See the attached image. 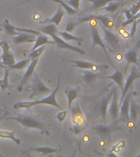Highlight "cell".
Returning a JSON list of instances; mask_svg holds the SVG:
<instances>
[{
  "label": "cell",
  "mask_w": 140,
  "mask_h": 157,
  "mask_svg": "<svg viewBox=\"0 0 140 157\" xmlns=\"http://www.w3.org/2000/svg\"><path fill=\"white\" fill-rule=\"evenodd\" d=\"M119 104H118V97H117V91L115 88L114 92H113L112 98L110 101V107H109V114L112 118L114 121L118 120L119 118Z\"/></svg>",
  "instance_id": "cell-12"
},
{
  "label": "cell",
  "mask_w": 140,
  "mask_h": 157,
  "mask_svg": "<svg viewBox=\"0 0 140 157\" xmlns=\"http://www.w3.org/2000/svg\"><path fill=\"white\" fill-rule=\"evenodd\" d=\"M4 77L2 79V83L0 84V88L2 91H4L5 89H7L9 86V83H8V77H9L10 74V69L7 67V66H5L4 67Z\"/></svg>",
  "instance_id": "cell-30"
},
{
  "label": "cell",
  "mask_w": 140,
  "mask_h": 157,
  "mask_svg": "<svg viewBox=\"0 0 140 157\" xmlns=\"http://www.w3.org/2000/svg\"><path fill=\"white\" fill-rule=\"evenodd\" d=\"M130 93H127L125 98L122 101V105L120 104L119 109V117L122 119L124 121H128L130 120Z\"/></svg>",
  "instance_id": "cell-10"
},
{
  "label": "cell",
  "mask_w": 140,
  "mask_h": 157,
  "mask_svg": "<svg viewBox=\"0 0 140 157\" xmlns=\"http://www.w3.org/2000/svg\"><path fill=\"white\" fill-rule=\"evenodd\" d=\"M123 12H124V13L125 14V16H126V21L122 22V26L125 27V26H127L128 25H130L132 23L133 17H134V16H133L132 13L130 12V10H125Z\"/></svg>",
  "instance_id": "cell-35"
},
{
  "label": "cell",
  "mask_w": 140,
  "mask_h": 157,
  "mask_svg": "<svg viewBox=\"0 0 140 157\" xmlns=\"http://www.w3.org/2000/svg\"><path fill=\"white\" fill-rule=\"evenodd\" d=\"M64 14H65V12L62 9V7L59 6V7L57 8V11H56L53 17H52L49 19L45 20L42 23L43 24H51V23H52V24L56 25V26H59V25H60L61 20H62V17H64Z\"/></svg>",
  "instance_id": "cell-17"
},
{
  "label": "cell",
  "mask_w": 140,
  "mask_h": 157,
  "mask_svg": "<svg viewBox=\"0 0 140 157\" xmlns=\"http://www.w3.org/2000/svg\"><path fill=\"white\" fill-rule=\"evenodd\" d=\"M3 29H4L5 32H6V34L10 35V36H17L20 33L15 29V26L12 25L10 24L9 21H7V20H5L4 23H3Z\"/></svg>",
  "instance_id": "cell-28"
},
{
  "label": "cell",
  "mask_w": 140,
  "mask_h": 157,
  "mask_svg": "<svg viewBox=\"0 0 140 157\" xmlns=\"http://www.w3.org/2000/svg\"><path fill=\"white\" fill-rule=\"evenodd\" d=\"M134 21H136V23H137V25H138V23H140V17H138L137 20H134Z\"/></svg>",
  "instance_id": "cell-44"
},
{
  "label": "cell",
  "mask_w": 140,
  "mask_h": 157,
  "mask_svg": "<svg viewBox=\"0 0 140 157\" xmlns=\"http://www.w3.org/2000/svg\"><path fill=\"white\" fill-rule=\"evenodd\" d=\"M0 137L1 138H7V139L12 140L17 145L21 144V140L15 137V131H3L0 130Z\"/></svg>",
  "instance_id": "cell-24"
},
{
  "label": "cell",
  "mask_w": 140,
  "mask_h": 157,
  "mask_svg": "<svg viewBox=\"0 0 140 157\" xmlns=\"http://www.w3.org/2000/svg\"><path fill=\"white\" fill-rule=\"evenodd\" d=\"M2 30H3V29H2V28H0V33H1V32H2Z\"/></svg>",
  "instance_id": "cell-47"
},
{
  "label": "cell",
  "mask_w": 140,
  "mask_h": 157,
  "mask_svg": "<svg viewBox=\"0 0 140 157\" xmlns=\"http://www.w3.org/2000/svg\"><path fill=\"white\" fill-rule=\"evenodd\" d=\"M48 44H55V42L51 41L45 35H43V34L38 35L36 38V40L34 42V45L33 46V48H32L30 51H33V50H34L37 48H39V47H41L43 45H48Z\"/></svg>",
  "instance_id": "cell-18"
},
{
  "label": "cell",
  "mask_w": 140,
  "mask_h": 157,
  "mask_svg": "<svg viewBox=\"0 0 140 157\" xmlns=\"http://www.w3.org/2000/svg\"><path fill=\"white\" fill-rule=\"evenodd\" d=\"M99 25L101 26L103 29V33H104V38L107 42V44L114 49H117L119 48V44H120V39L118 38L115 34H113L112 32L111 31L110 29L103 26L102 23H99Z\"/></svg>",
  "instance_id": "cell-8"
},
{
  "label": "cell",
  "mask_w": 140,
  "mask_h": 157,
  "mask_svg": "<svg viewBox=\"0 0 140 157\" xmlns=\"http://www.w3.org/2000/svg\"><path fill=\"white\" fill-rule=\"evenodd\" d=\"M36 37L30 34H19L17 36H13L12 43L16 44H25V43H34Z\"/></svg>",
  "instance_id": "cell-16"
},
{
  "label": "cell",
  "mask_w": 140,
  "mask_h": 157,
  "mask_svg": "<svg viewBox=\"0 0 140 157\" xmlns=\"http://www.w3.org/2000/svg\"><path fill=\"white\" fill-rule=\"evenodd\" d=\"M11 120H16L17 122L21 124V125L29 128H36V129L41 130L42 132H45L47 130L46 125L44 123L38 120L37 118L33 116H28V115H19L15 117L10 118Z\"/></svg>",
  "instance_id": "cell-3"
},
{
  "label": "cell",
  "mask_w": 140,
  "mask_h": 157,
  "mask_svg": "<svg viewBox=\"0 0 140 157\" xmlns=\"http://www.w3.org/2000/svg\"><path fill=\"white\" fill-rule=\"evenodd\" d=\"M65 2L68 5H70L71 7H73L76 11H78L80 8V0H66Z\"/></svg>",
  "instance_id": "cell-37"
},
{
  "label": "cell",
  "mask_w": 140,
  "mask_h": 157,
  "mask_svg": "<svg viewBox=\"0 0 140 157\" xmlns=\"http://www.w3.org/2000/svg\"><path fill=\"white\" fill-rule=\"evenodd\" d=\"M93 20L98 21L102 23L103 26H105L106 28H107L109 29L113 28L114 25H115L112 20L111 19L110 17H108L107 16H105V15H90L88 17L80 19L79 22H77V24L79 25L80 23H84V22L90 21H93Z\"/></svg>",
  "instance_id": "cell-5"
},
{
  "label": "cell",
  "mask_w": 140,
  "mask_h": 157,
  "mask_svg": "<svg viewBox=\"0 0 140 157\" xmlns=\"http://www.w3.org/2000/svg\"><path fill=\"white\" fill-rule=\"evenodd\" d=\"M137 78H140V71L137 68L136 66H131V71H130V76L128 77L127 80L125 82V85H124V88L122 89V95H121V101H120V104L122 102L123 99L125 98V95L127 94L128 92L130 91V88L131 87V85L133 84V83L134 82V80H136Z\"/></svg>",
  "instance_id": "cell-6"
},
{
  "label": "cell",
  "mask_w": 140,
  "mask_h": 157,
  "mask_svg": "<svg viewBox=\"0 0 140 157\" xmlns=\"http://www.w3.org/2000/svg\"><path fill=\"white\" fill-rule=\"evenodd\" d=\"M34 19H35V20H36L37 18H39V19H40V16H39V14H36V15H35V16H34Z\"/></svg>",
  "instance_id": "cell-43"
},
{
  "label": "cell",
  "mask_w": 140,
  "mask_h": 157,
  "mask_svg": "<svg viewBox=\"0 0 140 157\" xmlns=\"http://www.w3.org/2000/svg\"><path fill=\"white\" fill-rule=\"evenodd\" d=\"M38 30L44 34H47V35H49L51 36L53 39V41L55 42V44L56 46L60 48L66 49V50H71V51L76 52H78L80 54H82V55H84L85 54V52L84 51L83 49L80 48H77L76 46H72L71 44H69L68 43H66V41H65L61 37H59L56 35L57 34V31H58V29H57V26H56L55 24H51L46 25H44V26L39 27Z\"/></svg>",
  "instance_id": "cell-1"
},
{
  "label": "cell",
  "mask_w": 140,
  "mask_h": 157,
  "mask_svg": "<svg viewBox=\"0 0 140 157\" xmlns=\"http://www.w3.org/2000/svg\"><path fill=\"white\" fill-rule=\"evenodd\" d=\"M30 61L31 60L28 57L27 59H25L23 61H21L19 62H17V63H15L12 66H7L10 70H17V71H21V70H23V69L26 68L28 67V66L30 63Z\"/></svg>",
  "instance_id": "cell-25"
},
{
  "label": "cell",
  "mask_w": 140,
  "mask_h": 157,
  "mask_svg": "<svg viewBox=\"0 0 140 157\" xmlns=\"http://www.w3.org/2000/svg\"><path fill=\"white\" fill-rule=\"evenodd\" d=\"M38 61H39V59L38 58H35V59H34V60H31L30 63H29V65L28 66V67H27V70H26V71H25V73L24 76H23V78H22L19 88H18L20 91L21 90L22 87H23V86H24L25 84V83H26L28 81H29V79L30 78V77L33 75V73H34V69H35V67H36V65H37V63H38Z\"/></svg>",
  "instance_id": "cell-14"
},
{
  "label": "cell",
  "mask_w": 140,
  "mask_h": 157,
  "mask_svg": "<svg viewBox=\"0 0 140 157\" xmlns=\"http://www.w3.org/2000/svg\"><path fill=\"white\" fill-rule=\"evenodd\" d=\"M52 92L51 88H48L40 79L37 74H34V80H33V90L30 98L33 97H36L39 95H44V94H50Z\"/></svg>",
  "instance_id": "cell-4"
},
{
  "label": "cell",
  "mask_w": 140,
  "mask_h": 157,
  "mask_svg": "<svg viewBox=\"0 0 140 157\" xmlns=\"http://www.w3.org/2000/svg\"><path fill=\"white\" fill-rule=\"evenodd\" d=\"M69 62H71V63L75 64V66L76 67H78V68L83 69V70H91V68L93 67V64L91 63V62H88V61H74V60H67V59H65Z\"/></svg>",
  "instance_id": "cell-26"
},
{
  "label": "cell",
  "mask_w": 140,
  "mask_h": 157,
  "mask_svg": "<svg viewBox=\"0 0 140 157\" xmlns=\"http://www.w3.org/2000/svg\"><path fill=\"white\" fill-rule=\"evenodd\" d=\"M70 110H71V117H72V120H73V122L75 124H79L81 125V126H84L85 124V118H84V115L83 112H82V110H81L80 107L79 106V105H75Z\"/></svg>",
  "instance_id": "cell-13"
},
{
  "label": "cell",
  "mask_w": 140,
  "mask_h": 157,
  "mask_svg": "<svg viewBox=\"0 0 140 157\" xmlns=\"http://www.w3.org/2000/svg\"><path fill=\"white\" fill-rule=\"evenodd\" d=\"M69 110H63V111H61V112H59L57 115H56V118L57 119L59 122H62L64 120H65V118H66V115H67V113H68Z\"/></svg>",
  "instance_id": "cell-39"
},
{
  "label": "cell",
  "mask_w": 140,
  "mask_h": 157,
  "mask_svg": "<svg viewBox=\"0 0 140 157\" xmlns=\"http://www.w3.org/2000/svg\"><path fill=\"white\" fill-rule=\"evenodd\" d=\"M92 129L95 130L96 132H98V134L102 136V137H104V136L110 134L111 132L114 130L112 128V126H107V125L104 124L97 125V126L92 127Z\"/></svg>",
  "instance_id": "cell-22"
},
{
  "label": "cell",
  "mask_w": 140,
  "mask_h": 157,
  "mask_svg": "<svg viewBox=\"0 0 140 157\" xmlns=\"http://www.w3.org/2000/svg\"><path fill=\"white\" fill-rule=\"evenodd\" d=\"M65 93H66V97H67V101H68V110H70L72 102L76 100V98L78 96V90L75 89V88H66L65 89Z\"/></svg>",
  "instance_id": "cell-21"
},
{
  "label": "cell",
  "mask_w": 140,
  "mask_h": 157,
  "mask_svg": "<svg viewBox=\"0 0 140 157\" xmlns=\"http://www.w3.org/2000/svg\"><path fill=\"white\" fill-rule=\"evenodd\" d=\"M32 151L34 152H39V153H42L44 155H49V154H53V153H56L59 151V150L53 149V148H50V147H37V148H34V149H31Z\"/></svg>",
  "instance_id": "cell-29"
},
{
  "label": "cell",
  "mask_w": 140,
  "mask_h": 157,
  "mask_svg": "<svg viewBox=\"0 0 140 157\" xmlns=\"http://www.w3.org/2000/svg\"><path fill=\"white\" fill-rule=\"evenodd\" d=\"M57 34H59V35L62 38V39L65 40V41H75L76 42L78 45H81L82 44V41H83V39H81V38H79V37L74 36L72 34H69L68 32L66 31H57Z\"/></svg>",
  "instance_id": "cell-23"
},
{
  "label": "cell",
  "mask_w": 140,
  "mask_h": 157,
  "mask_svg": "<svg viewBox=\"0 0 140 157\" xmlns=\"http://www.w3.org/2000/svg\"><path fill=\"white\" fill-rule=\"evenodd\" d=\"M91 35H92V40H93V46H92L93 49L94 48V47L97 46V45L100 46L101 48H102V49L103 50V52H104L105 55L107 56V57L108 61H109V62L111 63V65L113 66L112 62H111V61L110 56H109V55H108L107 50V47H106L104 42L103 41L102 37L100 36V34H99V32H98L97 27L95 26L91 27ZM113 67L115 69V67L114 66H113Z\"/></svg>",
  "instance_id": "cell-7"
},
{
  "label": "cell",
  "mask_w": 140,
  "mask_h": 157,
  "mask_svg": "<svg viewBox=\"0 0 140 157\" xmlns=\"http://www.w3.org/2000/svg\"><path fill=\"white\" fill-rule=\"evenodd\" d=\"M114 89H115V88H113L110 93H107V94L101 100L100 104H99V111H100L101 116L103 118V123H104V124L106 123V120H107V114L108 105L110 104V101L111 100V98H112Z\"/></svg>",
  "instance_id": "cell-11"
},
{
  "label": "cell",
  "mask_w": 140,
  "mask_h": 157,
  "mask_svg": "<svg viewBox=\"0 0 140 157\" xmlns=\"http://www.w3.org/2000/svg\"><path fill=\"white\" fill-rule=\"evenodd\" d=\"M60 83H61V80H60V75H59L58 82H57V85H56V88L54 90H52V92L49 96H47V97L44 98H41V99H39V100H35L34 101H19V102H17L13 105V108L16 109V110H18L20 108H30L32 106H34V105L46 104V105H53V106H56V107L59 108L61 110H63V108L61 107V105L56 102V93L59 90Z\"/></svg>",
  "instance_id": "cell-2"
},
{
  "label": "cell",
  "mask_w": 140,
  "mask_h": 157,
  "mask_svg": "<svg viewBox=\"0 0 140 157\" xmlns=\"http://www.w3.org/2000/svg\"><path fill=\"white\" fill-rule=\"evenodd\" d=\"M87 1L93 3V6H92L91 9L93 11H97V10L100 9V8H103L107 3H109L110 2H112L114 0H87Z\"/></svg>",
  "instance_id": "cell-27"
},
{
  "label": "cell",
  "mask_w": 140,
  "mask_h": 157,
  "mask_svg": "<svg viewBox=\"0 0 140 157\" xmlns=\"http://www.w3.org/2000/svg\"><path fill=\"white\" fill-rule=\"evenodd\" d=\"M137 156H138V157H140V153H139V154H138V155Z\"/></svg>",
  "instance_id": "cell-49"
},
{
  "label": "cell",
  "mask_w": 140,
  "mask_h": 157,
  "mask_svg": "<svg viewBox=\"0 0 140 157\" xmlns=\"http://www.w3.org/2000/svg\"><path fill=\"white\" fill-rule=\"evenodd\" d=\"M2 110H0V115H1V114H2Z\"/></svg>",
  "instance_id": "cell-48"
},
{
  "label": "cell",
  "mask_w": 140,
  "mask_h": 157,
  "mask_svg": "<svg viewBox=\"0 0 140 157\" xmlns=\"http://www.w3.org/2000/svg\"><path fill=\"white\" fill-rule=\"evenodd\" d=\"M130 12L132 13L133 16H134V15H136L138 12H139L140 11V0H138V2L134 3V5H133L132 7H131V8L130 9Z\"/></svg>",
  "instance_id": "cell-38"
},
{
  "label": "cell",
  "mask_w": 140,
  "mask_h": 157,
  "mask_svg": "<svg viewBox=\"0 0 140 157\" xmlns=\"http://www.w3.org/2000/svg\"><path fill=\"white\" fill-rule=\"evenodd\" d=\"M1 83H2V79H0V84H1Z\"/></svg>",
  "instance_id": "cell-50"
},
{
  "label": "cell",
  "mask_w": 140,
  "mask_h": 157,
  "mask_svg": "<svg viewBox=\"0 0 140 157\" xmlns=\"http://www.w3.org/2000/svg\"><path fill=\"white\" fill-rule=\"evenodd\" d=\"M83 72V81L87 83H90L93 81H95L97 78L101 76L98 73L93 72L91 70H85V71H82Z\"/></svg>",
  "instance_id": "cell-20"
},
{
  "label": "cell",
  "mask_w": 140,
  "mask_h": 157,
  "mask_svg": "<svg viewBox=\"0 0 140 157\" xmlns=\"http://www.w3.org/2000/svg\"><path fill=\"white\" fill-rule=\"evenodd\" d=\"M2 44H3V42H0V47H1V48H2Z\"/></svg>",
  "instance_id": "cell-45"
},
{
  "label": "cell",
  "mask_w": 140,
  "mask_h": 157,
  "mask_svg": "<svg viewBox=\"0 0 140 157\" xmlns=\"http://www.w3.org/2000/svg\"><path fill=\"white\" fill-rule=\"evenodd\" d=\"M29 1H33V0H26V1H25L24 2H29Z\"/></svg>",
  "instance_id": "cell-46"
},
{
  "label": "cell",
  "mask_w": 140,
  "mask_h": 157,
  "mask_svg": "<svg viewBox=\"0 0 140 157\" xmlns=\"http://www.w3.org/2000/svg\"><path fill=\"white\" fill-rule=\"evenodd\" d=\"M2 48V54L1 56V59H2V65H4L5 66H9L16 63L14 56L12 53V52L10 51V47L7 42H3Z\"/></svg>",
  "instance_id": "cell-9"
},
{
  "label": "cell",
  "mask_w": 140,
  "mask_h": 157,
  "mask_svg": "<svg viewBox=\"0 0 140 157\" xmlns=\"http://www.w3.org/2000/svg\"><path fill=\"white\" fill-rule=\"evenodd\" d=\"M46 48V45H43L41 47H39V48H37L33 51H30V53L29 54V57L30 60H34L35 58H39V56H41L42 53H43V52L44 51V49Z\"/></svg>",
  "instance_id": "cell-31"
},
{
  "label": "cell",
  "mask_w": 140,
  "mask_h": 157,
  "mask_svg": "<svg viewBox=\"0 0 140 157\" xmlns=\"http://www.w3.org/2000/svg\"><path fill=\"white\" fill-rule=\"evenodd\" d=\"M52 1L55 2H57V3H59V4L61 5V7L66 10V12L67 14L75 15L76 13V12H77V11H76V10L74 9L73 7H71L70 5H68L66 2H64L62 0H52Z\"/></svg>",
  "instance_id": "cell-33"
},
{
  "label": "cell",
  "mask_w": 140,
  "mask_h": 157,
  "mask_svg": "<svg viewBox=\"0 0 140 157\" xmlns=\"http://www.w3.org/2000/svg\"><path fill=\"white\" fill-rule=\"evenodd\" d=\"M140 17V11L138 12L137 14L134 15V16L133 17V21H134V20H137L138 18V17Z\"/></svg>",
  "instance_id": "cell-42"
},
{
  "label": "cell",
  "mask_w": 140,
  "mask_h": 157,
  "mask_svg": "<svg viewBox=\"0 0 140 157\" xmlns=\"http://www.w3.org/2000/svg\"><path fill=\"white\" fill-rule=\"evenodd\" d=\"M120 2H114V1H112V2H110L109 3H107V4L106 5L105 7H103V8H102V10L106 11V12H111V13H113V12H115V11L120 7Z\"/></svg>",
  "instance_id": "cell-32"
},
{
  "label": "cell",
  "mask_w": 140,
  "mask_h": 157,
  "mask_svg": "<svg viewBox=\"0 0 140 157\" xmlns=\"http://www.w3.org/2000/svg\"><path fill=\"white\" fill-rule=\"evenodd\" d=\"M130 118L133 121H135L137 120V108H136V104L134 101H133L130 99Z\"/></svg>",
  "instance_id": "cell-34"
},
{
  "label": "cell",
  "mask_w": 140,
  "mask_h": 157,
  "mask_svg": "<svg viewBox=\"0 0 140 157\" xmlns=\"http://www.w3.org/2000/svg\"><path fill=\"white\" fill-rule=\"evenodd\" d=\"M15 29L17 30V32H22V33H27V34H34V35H40L42 34L41 33H39V30H34V29H22V28H17V27H15Z\"/></svg>",
  "instance_id": "cell-36"
},
{
  "label": "cell",
  "mask_w": 140,
  "mask_h": 157,
  "mask_svg": "<svg viewBox=\"0 0 140 157\" xmlns=\"http://www.w3.org/2000/svg\"><path fill=\"white\" fill-rule=\"evenodd\" d=\"M103 78H111V79H112L115 82V83H117V85L120 87L121 89H123L124 88V78H123V74L121 71H116L115 72L111 75L109 76H103Z\"/></svg>",
  "instance_id": "cell-19"
},
{
  "label": "cell",
  "mask_w": 140,
  "mask_h": 157,
  "mask_svg": "<svg viewBox=\"0 0 140 157\" xmlns=\"http://www.w3.org/2000/svg\"><path fill=\"white\" fill-rule=\"evenodd\" d=\"M78 25V24L77 23H72V22H71V23H69L67 25H66V32H71L73 31L74 29H76V27Z\"/></svg>",
  "instance_id": "cell-40"
},
{
  "label": "cell",
  "mask_w": 140,
  "mask_h": 157,
  "mask_svg": "<svg viewBox=\"0 0 140 157\" xmlns=\"http://www.w3.org/2000/svg\"><path fill=\"white\" fill-rule=\"evenodd\" d=\"M84 128V126H81V125H79V124H75L74 126V132H75V134L78 135L80 134L81 132H82V130Z\"/></svg>",
  "instance_id": "cell-41"
},
{
  "label": "cell",
  "mask_w": 140,
  "mask_h": 157,
  "mask_svg": "<svg viewBox=\"0 0 140 157\" xmlns=\"http://www.w3.org/2000/svg\"><path fill=\"white\" fill-rule=\"evenodd\" d=\"M140 42H138L134 48H133L130 51L127 52L125 54V58L126 60V66H129L130 64L137 65L138 64V51L139 49Z\"/></svg>",
  "instance_id": "cell-15"
}]
</instances>
